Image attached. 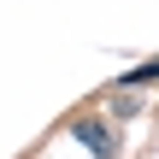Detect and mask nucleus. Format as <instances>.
Here are the masks:
<instances>
[{
    "mask_svg": "<svg viewBox=\"0 0 159 159\" xmlns=\"http://www.w3.org/2000/svg\"><path fill=\"white\" fill-rule=\"evenodd\" d=\"M77 136H83V142H89V148H94L100 159H112V148H118V136H112L100 118H77Z\"/></svg>",
    "mask_w": 159,
    "mask_h": 159,
    "instance_id": "f257e3e1",
    "label": "nucleus"
}]
</instances>
